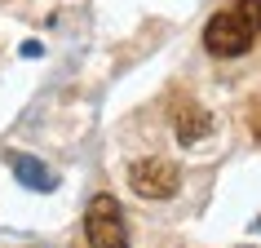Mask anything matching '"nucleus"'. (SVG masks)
Instances as JSON below:
<instances>
[{
	"mask_svg": "<svg viewBox=\"0 0 261 248\" xmlns=\"http://www.w3.org/2000/svg\"><path fill=\"white\" fill-rule=\"evenodd\" d=\"M261 31L248 22L239 9H221V14H213L208 18V27H204V49L213 58H239V54H248L252 49V40H257Z\"/></svg>",
	"mask_w": 261,
	"mask_h": 248,
	"instance_id": "f257e3e1",
	"label": "nucleus"
},
{
	"mask_svg": "<svg viewBox=\"0 0 261 248\" xmlns=\"http://www.w3.org/2000/svg\"><path fill=\"white\" fill-rule=\"evenodd\" d=\"M84 235H89V248H128L124 213L111 195H93V204L84 208Z\"/></svg>",
	"mask_w": 261,
	"mask_h": 248,
	"instance_id": "f03ea898",
	"label": "nucleus"
},
{
	"mask_svg": "<svg viewBox=\"0 0 261 248\" xmlns=\"http://www.w3.org/2000/svg\"><path fill=\"white\" fill-rule=\"evenodd\" d=\"M128 186L142 195V200H173L181 186V168L173 164V160H155V155H146V160H133V168H128Z\"/></svg>",
	"mask_w": 261,
	"mask_h": 248,
	"instance_id": "7ed1b4c3",
	"label": "nucleus"
},
{
	"mask_svg": "<svg viewBox=\"0 0 261 248\" xmlns=\"http://www.w3.org/2000/svg\"><path fill=\"white\" fill-rule=\"evenodd\" d=\"M9 164H14V178L22 182V186H31V191H54L58 186V178L40 164V160H31V155H14Z\"/></svg>",
	"mask_w": 261,
	"mask_h": 248,
	"instance_id": "20e7f679",
	"label": "nucleus"
},
{
	"mask_svg": "<svg viewBox=\"0 0 261 248\" xmlns=\"http://www.w3.org/2000/svg\"><path fill=\"white\" fill-rule=\"evenodd\" d=\"M208 133V111H199V107H181L177 111V138L191 146V142H199Z\"/></svg>",
	"mask_w": 261,
	"mask_h": 248,
	"instance_id": "39448f33",
	"label": "nucleus"
},
{
	"mask_svg": "<svg viewBox=\"0 0 261 248\" xmlns=\"http://www.w3.org/2000/svg\"><path fill=\"white\" fill-rule=\"evenodd\" d=\"M234 9H239V14H244L248 22L261 31V0H234Z\"/></svg>",
	"mask_w": 261,
	"mask_h": 248,
	"instance_id": "423d86ee",
	"label": "nucleus"
}]
</instances>
